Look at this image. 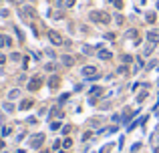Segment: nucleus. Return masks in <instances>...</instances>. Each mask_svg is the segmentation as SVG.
Returning <instances> with one entry per match:
<instances>
[{
	"label": "nucleus",
	"instance_id": "f257e3e1",
	"mask_svg": "<svg viewBox=\"0 0 159 153\" xmlns=\"http://www.w3.org/2000/svg\"><path fill=\"white\" fill-rule=\"evenodd\" d=\"M89 18L93 20V22H99V24H109L111 22V16L103 10H93V12L89 14Z\"/></svg>",
	"mask_w": 159,
	"mask_h": 153
},
{
	"label": "nucleus",
	"instance_id": "f03ea898",
	"mask_svg": "<svg viewBox=\"0 0 159 153\" xmlns=\"http://www.w3.org/2000/svg\"><path fill=\"white\" fill-rule=\"evenodd\" d=\"M81 75H83V77H87V79H93V81L99 77V75H97V67H91V65H89V67H83Z\"/></svg>",
	"mask_w": 159,
	"mask_h": 153
},
{
	"label": "nucleus",
	"instance_id": "7ed1b4c3",
	"mask_svg": "<svg viewBox=\"0 0 159 153\" xmlns=\"http://www.w3.org/2000/svg\"><path fill=\"white\" fill-rule=\"evenodd\" d=\"M42 143H44V135L42 133H36V135L30 137V147H32V149H40Z\"/></svg>",
	"mask_w": 159,
	"mask_h": 153
},
{
	"label": "nucleus",
	"instance_id": "20e7f679",
	"mask_svg": "<svg viewBox=\"0 0 159 153\" xmlns=\"http://www.w3.org/2000/svg\"><path fill=\"white\" fill-rule=\"evenodd\" d=\"M48 40L53 42L54 47H60V44L65 42V40H63V36H60V34L57 32V30H48Z\"/></svg>",
	"mask_w": 159,
	"mask_h": 153
},
{
	"label": "nucleus",
	"instance_id": "39448f33",
	"mask_svg": "<svg viewBox=\"0 0 159 153\" xmlns=\"http://www.w3.org/2000/svg\"><path fill=\"white\" fill-rule=\"evenodd\" d=\"M40 85H42V79H40V77H34V79L28 83V89H30V91H36V89H40Z\"/></svg>",
	"mask_w": 159,
	"mask_h": 153
},
{
	"label": "nucleus",
	"instance_id": "423d86ee",
	"mask_svg": "<svg viewBox=\"0 0 159 153\" xmlns=\"http://www.w3.org/2000/svg\"><path fill=\"white\" fill-rule=\"evenodd\" d=\"M147 42L157 44V42H159V32H155V30H149V32H147Z\"/></svg>",
	"mask_w": 159,
	"mask_h": 153
},
{
	"label": "nucleus",
	"instance_id": "0eeeda50",
	"mask_svg": "<svg viewBox=\"0 0 159 153\" xmlns=\"http://www.w3.org/2000/svg\"><path fill=\"white\" fill-rule=\"evenodd\" d=\"M0 47H12V38H10V36H4V34H0Z\"/></svg>",
	"mask_w": 159,
	"mask_h": 153
},
{
	"label": "nucleus",
	"instance_id": "6e6552de",
	"mask_svg": "<svg viewBox=\"0 0 159 153\" xmlns=\"http://www.w3.org/2000/svg\"><path fill=\"white\" fill-rule=\"evenodd\" d=\"M59 85H60V79H59V77H57V75L48 79V87H50V89H57V87H59Z\"/></svg>",
	"mask_w": 159,
	"mask_h": 153
},
{
	"label": "nucleus",
	"instance_id": "1a4fd4ad",
	"mask_svg": "<svg viewBox=\"0 0 159 153\" xmlns=\"http://www.w3.org/2000/svg\"><path fill=\"white\" fill-rule=\"evenodd\" d=\"M63 65H65V67H73V65H75V59L71 57V54H65V57H63Z\"/></svg>",
	"mask_w": 159,
	"mask_h": 153
},
{
	"label": "nucleus",
	"instance_id": "9d476101",
	"mask_svg": "<svg viewBox=\"0 0 159 153\" xmlns=\"http://www.w3.org/2000/svg\"><path fill=\"white\" fill-rule=\"evenodd\" d=\"M97 57H99L101 60H109V59L113 57V54L109 53V50H99V53H97Z\"/></svg>",
	"mask_w": 159,
	"mask_h": 153
},
{
	"label": "nucleus",
	"instance_id": "9b49d317",
	"mask_svg": "<svg viewBox=\"0 0 159 153\" xmlns=\"http://www.w3.org/2000/svg\"><path fill=\"white\" fill-rule=\"evenodd\" d=\"M32 107V101L30 99H24L22 103H20V111H26V109H30Z\"/></svg>",
	"mask_w": 159,
	"mask_h": 153
},
{
	"label": "nucleus",
	"instance_id": "f8f14e48",
	"mask_svg": "<svg viewBox=\"0 0 159 153\" xmlns=\"http://www.w3.org/2000/svg\"><path fill=\"white\" fill-rule=\"evenodd\" d=\"M127 36H131V38L135 40V44H139V38H137V30H135V28H131V30L127 32Z\"/></svg>",
	"mask_w": 159,
	"mask_h": 153
},
{
	"label": "nucleus",
	"instance_id": "ddd939ff",
	"mask_svg": "<svg viewBox=\"0 0 159 153\" xmlns=\"http://www.w3.org/2000/svg\"><path fill=\"white\" fill-rule=\"evenodd\" d=\"M153 47H155V44H151V42H147V47L143 48V54H145V57H149V54L153 53Z\"/></svg>",
	"mask_w": 159,
	"mask_h": 153
},
{
	"label": "nucleus",
	"instance_id": "4468645a",
	"mask_svg": "<svg viewBox=\"0 0 159 153\" xmlns=\"http://www.w3.org/2000/svg\"><path fill=\"white\" fill-rule=\"evenodd\" d=\"M145 18H147V22H149V24H153V22H155V12H147Z\"/></svg>",
	"mask_w": 159,
	"mask_h": 153
},
{
	"label": "nucleus",
	"instance_id": "2eb2a0df",
	"mask_svg": "<svg viewBox=\"0 0 159 153\" xmlns=\"http://www.w3.org/2000/svg\"><path fill=\"white\" fill-rule=\"evenodd\" d=\"M18 95H20V91H18V89H12V91L8 93V99H16Z\"/></svg>",
	"mask_w": 159,
	"mask_h": 153
},
{
	"label": "nucleus",
	"instance_id": "dca6fc26",
	"mask_svg": "<svg viewBox=\"0 0 159 153\" xmlns=\"http://www.w3.org/2000/svg\"><path fill=\"white\" fill-rule=\"evenodd\" d=\"M111 4L117 8V10H121V8H123V2H121V0H111Z\"/></svg>",
	"mask_w": 159,
	"mask_h": 153
},
{
	"label": "nucleus",
	"instance_id": "f3484780",
	"mask_svg": "<svg viewBox=\"0 0 159 153\" xmlns=\"http://www.w3.org/2000/svg\"><path fill=\"white\" fill-rule=\"evenodd\" d=\"M131 60H133L131 54H123V63H125V65H127V63H131Z\"/></svg>",
	"mask_w": 159,
	"mask_h": 153
},
{
	"label": "nucleus",
	"instance_id": "a211bd4d",
	"mask_svg": "<svg viewBox=\"0 0 159 153\" xmlns=\"http://www.w3.org/2000/svg\"><path fill=\"white\" fill-rule=\"evenodd\" d=\"M4 111H8V113H10V111H14V105H10V103H4Z\"/></svg>",
	"mask_w": 159,
	"mask_h": 153
},
{
	"label": "nucleus",
	"instance_id": "6ab92c4d",
	"mask_svg": "<svg viewBox=\"0 0 159 153\" xmlns=\"http://www.w3.org/2000/svg\"><path fill=\"white\" fill-rule=\"evenodd\" d=\"M145 97H147V91H141V93H139V97H137V101H139V103H141V101L145 99Z\"/></svg>",
	"mask_w": 159,
	"mask_h": 153
},
{
	"label": "nucleus",
	"instance_id": "aec40b11",
	"mask_svg": "<svg viewBox=\"0 0 159 153\" xmlns=\"http://www.w3.org/2000/svg\"><path fill=\"white\" fill-rule=\"evenodd\" d=\"M83 53L85 54H93V48L91 47H83Z\"/></svg>",
	"mask_w": 159,
	"mask_h": 153
},
{
	"label": "nucleus",
	"instance_id": "412c9836",
	"mask_svg": "<svg viewBox=\"0 0 159 153\" xmlns=\"http://www.w3.org/2000/svg\"><path fill=\"white\" fill-rule=\"evenodd\" d=\"M117 73H121V75H123V73H127V65H121V67L117 69Z\"/></svg>",
	"mask_w": 159,
	"mask_h": 153
},
{
	"label": "nucleus",
	"instance_id": "4be33fe9",
	"mask_svg": "<svg viewBox=\"0 0 159 153\" xmlns=\"http://www.w3.org/2000/svg\"><path fill=\"white\" fill-rule=\"evenodd\" d=\"M10 60H20V54L18 53H12V54H10Z\"/></svg>",
	"mask_w": 159,
	"mask_h": 153
},
{
	"label": "nucleus",
	"instance_id": "5701e85b",
	"mask_svg": "<svg viewBox=\"0 0 159 153\" xmlns=\"http://www.w3.org/2000/svg\"><path fill=\"white\" fill-rule=\"evenodd\" d=\"M71 145H73V141H71V139H65V149H69Z\"/></svg>",
	"mask_w": 159,
	"mask_h": 153
},
{
	"label": "nucleus",
	"instance_id": "b1692460",
	"mask_svg": "<svg viewBox=\"0 0 159 153\" xmlns=\"http://www.w3.org/2000/svg\"><path fill=\"white\" fill-rule=\"evenodd\" d=\"M2 135H10V127H4V129H2Z\"/></svg>",
	"mask_w": 159,
	"mask_h": 153
},
{
	"label": "nucleus",
	"instance_id": "393cba45",
	"mask_svg": "<svg viewBox=\"0 0 159 153\" xmlns=\"http://www.w3.org/2000/svg\"><path fill=\"white\" fill-rule=\"evenodd\" d=\"M66 99H69V95H60V99H59V103H65Z\"/></svg>",
	"mask_w": 159,
	"mask_h": 153
},
{
	"label": "nucleus",
	"instance_id": "a878e982",
	"mask_svg": "<svg viewBox=\"0 0 159 153\" xmlns=\"http://www.w3.org/2000/svg\"><path fill=\"white\" fill-rule=\"evenodd\" d=\"M75 4V0H66V6H73Z\"/></svg>",
	"mask_w": 159,
	"mask_h": 153
},
{
	"label": "nucleus",
	"instance_id": "bb28decb",
	"mask_svg": "<svg viewBox=\"0 0 159 153\" xmlns=\"http://www.w3.org/2000/svg\"><path fill=\"white\" fill-rule=\"evenodd\" d=\"M2 147H4V141H2V139H0V149H2Z\"/></svg>",
	"mask_w": 159,
	"mask_h": 153
}]
</instances>
